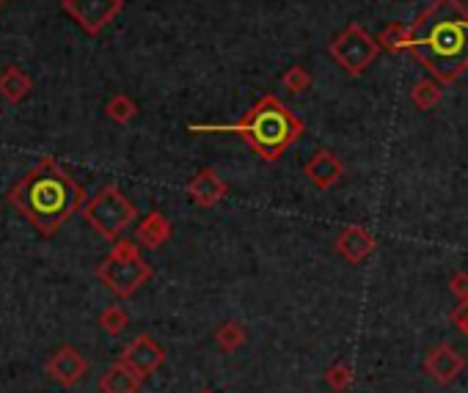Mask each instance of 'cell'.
<instances>
[{
  "instance_id": "cell-1",
  "label": "cell",
  "mask_w": 468,
  "mask_h": 393,
  "mask_svg": "<svg viewBox=\"0 0 468 393\" xmlns=\"http://www.w3.org/2000/svg\"><path fill=\"white\" fill-rule=\"evenodd\" d=\"M408 53L441 86L468 70V9L460 0H432L414 20Z\"/></svg>"
},
{
  "instance_id": "cell-2",
  "label": "cell",
  "mask_w": 468,
  "mask_h": 393,
  "mask_svg": "<svg viewBox=\"0 0 468 393\" xmlns=\"http://www.w3.org/2000/svg\"><path fill=\"white\" fill-rule=\"evenodd\" d=\"M6 201L42 237H53L72 215L83 212L88 195L58 160L45 157L6 192Z\"/></svg>"
},
{
  "instance_id": "cell-3",
  "label": "cell",
  "mask_w": 468,
  "mask_h": 393,
  "mask_svg": "<svg viewBox=\"0 0 468 393\" xmlns=\"http://www.w3.org/2000/svg\"><path fill=\"white\" fill-rule=\"evenodd\" d=\"M191 133H234L259 154V160L278 162L303 138L306 127L275 94H265L234 124H191Z\"/></svg>"
},
{
  "instance_id": "cell-4",
  "label": "cell",
  "mask_w": 468,
  "mask_h": 393,
  "mask_svg": "<svg viewBox=\"0 0 468 393\" xmlns=\"http://www.w3.org/2000/svg\"><path fill=\"white\" fill-rule=\"evenodd\" d=\"M154 270L149 261L141 256V245L135 240L119 237L111 248V253L94 267V278H97L113 298L127 300L133 294L152 281Z\"/></svg>"
},
{
  "instance_id": "cell-5",
  "label": "cell",
  "mask_w": 468,
  "mask_h": 393,
  "mask_svg": "<svg viewBox=\"0 0 468 393\" xmlns=\"http://www.w3.org/2000/svg\"><path fill=\"white\" fill-rule=\"evenodd\" d=\"M80 215L105 242H116L138 220V207L121 192L116 182H108L86 201Z\"/></svg>"
},
{
  "instance_id": "cell-6",
  "label": "cell",
  "mask_w": 468,
  "mask_h": 393,
  "mask_svg": "<svg viewBox=\"0 0 468 393\" xmlns=\"http://www.w3.org/2000/svg\"><path fill=\"white\" fill-rule=\"evenodd\" d=\"M328 55L339 63L341 72H348L350 78H361L374 61L381 55V45L374 37H369V30L358 22H350L341 28V34L331 39Z\"/></svg>"
},
{
  "instance_id": "cell-7",
  "label": "cell",
  "mask_w": 468,
  "mask_h": 393,
  "mask_svg": "<svg viewBox=\"0 0 468 393\" xmlns=\"http://www.w3.org/2000/svg\"><path fill=\"white\" fill-rule=\"evenodd\" d=\"M61 9H64L88 37H100L124 12V0H61Z\"/></svg>"
},
{
  "instance_id": "cell-8",
  "label": "cell",
  "mask_w": 468,
  "mask_h": 393,
  "mask_svg": "<svg viewBox=\"0 0 468 393\" xmlns=\"http://www.w3.org/2000/svg\"><path fill=\"white\" fill-rule=\"evenodd\" d=\"M119 360L124 366H130L141 380L152 377L163 364H166V349L154 341L149 333H138L127 347L121 349Z\"/></svg>"
},
{
  "instance_id": "cell-9",
  "label": "cell",
  "mask_w": 468,
  "mask_h": 393,
  "mask_svg": "<svg viewBox=\"0 0 468 393\" xmlns=\"http://www.w3.org/2000/svg\"><path fill=\"white\" fill-rule=\"evenodd\" d=\"M45 372L53 382H58L61 388H75L86 374H88V360L72 347V344H64L58 347L45 364Z\"/></svg>"
},
{
  "instance_id": "cell-10",
  "label": "cell",
  "mask_w": 468,
  "mask_h": 393,
  "mask_svg": "<svg viewBox=\"0 0 468 393\" xmlns=\"http://www.w3.org/2000/svg\"><path fill=\"white\" fill-rule=\"evenodd\" d=\"M465 372V355L457 352L452 344H439V347H432L424 357V374L432 380V382H439V385H452L460 380V374Z\"/></svg>"
},
{
  "instance_id": "cell-11",
  "label": "cell",
  "mask_w": 468,
  "mask_h": 393,
  "mask_svg": "<svg viewBox=\"0 0 468 393\" xmlns=\"http://www.w3.org/2000/svg\"><path fill=\"white\" fill-rule=\"evenodd\" d=\"M187 195H191V201L201 209H212L221 204L226 195H229V184L226 179L218 174L215 168H201L199 174H193V179L187 182Z\"/></svg>"
},
{
  "instance_id": "cell-12",
  "label": "cell",
  "mask_w": 468,
  "mask_h": 393,
  "mask_svg": "<svg viewBox=\"0 0 468 393\" xmlns=\"http://www.w3.org/2000/svg\"><path fill=\"white\" fill-rule=\"evenodd\" d=\"M303 176L317 190H331L341 182V176H345V162H341L339 154H333L331 149H317L303 166Z\"/></svg>"
},
{
  "instance_id": "cell-13",
  "label": "cell",
  "mask_w": 468,
  "mask_h": 393,
  "mask_svg": "<svg viewBox=\"0 0 468 393\" xmlns=\"http://www.w3.org/2000/svg\"><path fill=\"white\" fill-rule=\"evenodd\" d=\"M374 248H378V240H374L364 225H345L333 240V250L345 258L348 265H361L364 258L374 253Z\"/></svg>"
},
{
  "instance_id": "cell-14",
  "label": "cell",
  "mask_w": 468,
  "mask_h": 393,
  "mask_svg": "<svg viewBox=\"0 0 468 393\" xmlns=\"http://www.w3.org/2000/svg\"><path fill=\"white\" fill-rule=\"evenodd\" d=\"M171 234H174L171 220H168L163 212H158V209H152V212L135 225V242H138L141 248H146V250L163 248V245L171 240Z\"/></svg>"
},
{
  "instance_id": "cell-15",
  "label": "cell",
  "mask_w": 468,
  "mask_h": 393,
  "mask_svg": "<svg viewBox=\"0 0 468 393\" xmlns=\"http://www.w3.org/2000/svg\"><path fill=\"white\" fill-rule=\"evenodd\" d=\"M141 385L144 380L130 369V366H124L121 360H116L113 366H108L97 382V388L103 393H141Z\"/></svg>"
},
{
  "instance_id": "cell-16",
  "label": "cell",
  "mask_w": 468,
  "mask_h": 393,
  "mask_svg": "<svg viewBox=\"0 0 468 393\" xmlns=\"http://www.w3.org/2000/svg\"><path fill=\"white\" fill-rule=\"evenodd\" d=\"M30 88H34V83H30V78L17 63H9V67L0 72V96H4L9 105H20L30 94Z\"/></svg>"
},
{
  "instance_id": "cell-17",
  "label": "cell",
  "mask_w": 468,
  "mask_h": 393,
  "mask_svg": "<svg viewBox=\"0 0 468 393\" xmlns=\"http://www.w3.org/2000/svg\"><path fill=\"white\" fill-rule=\"evenodd\" d=\"M212 339H215V347H218V349L226 352V355H232V352H237L240 347H245V341H248V327H245L242 322H237V319H226V322H221V324L215 327Z\"/></svg>"
},
{
  "instance_id": "cell-18",
  "label": "cell",
  "mask_w": 468,
  "mask_h": 393,
  "mask_svg": "<svg viewBox=\"0 0 468 393\" xmlns=\"http://www.w3.org/2000/svg\"><path fill=\"white\" fill-rule=\"evenodd\" d=\"M441 100H444V88L439 80H419L411 88V102L416 111H432Z\"/></svg>"
},
{
  "instance_id": "cell-19",
  "label": "cell",
  "mask_w": 468,
  "mask_h": 393,
  "mask_svg": "<svg viewBox=\"0 0 468 393\" xmlns=\"http://www.w3.org/2000/svg\"><path fill=\"white\" fill-rule=\"evenodd\" d=\"M105 113L116 124H130L138 116V105H135L133 96H127V94H113L108 100V105H105Z\"/></svg>"
},
{
  "instance_id": "cell-20",
  "label": "cell",
  "mask_w": 468,
  "mask_h": 393,
  "mask_svg": "<svg viewBox=\"0 0 468 393\" xmlns=\"http://www.w3.org/2000/svg\"><path fill=\"white\" fill-rule=\"evenodd\" d=\"M408 39H411V28H405L399 22H391L381 30L378 45L386 53H399V50H408Z\"/></svg>"
},
{
  "instance_id": "cell-21",
  "label": "cell",
  "mask_w": 468,
  "mask_h": 393,
  "mask_svg": "<svg viewBox=\"0 0 468 393\" xmlns=\"http://www.w3.org/2000/svg\"><path fill=\"white\" fill-rule=\"evenodd\" d=\"M97 324L103 327V331H105L108 336H121L124 331H127V324H130V314L124 311L121 306L113 303V306H105V308H103Z\"/></svg>"
},
{
  "instance_id": "cell-22",
  "label": "cell",
  "mask_w": 468,
  "mask_h": 393,
  "mask_svg": "<svg viewBox=\"0 0 468 393\" xmlns=\"http://www.w3.org/2000/svg\"><path fill=\"white\" fill-rule=\"evenodd\" d=\"M353 380H356V372H353L350 364H345V360H336V364H331V366L325 369V385H328L333 393L350 390Z\"/></svg>"
},
{
  "instance_id": "cell-23",
  "label": "cell",
  "mask_w": 468,
  "mask_h": 393,
  "mask_svg": "<svg viewBox=\"0 0 468 393\" xmlns=\"http://www.w3.org/2000/svg\"><path fill=\"white\" fill-rule=\"evenodd\" d=\"M281 86H284L290 94H303L311 86V75L303 63H295V67H290L284 75H281Z\"/></svg>"
},
{
  "instance_id": "cell-24",
  "label": "cell",
  "mask_w": 468,
  "mask_h": 393,
  "mask_svg": "<svg viewBox=\"0 0 468 393\" xmlns=\"http://www.w3.org/2000/svg\"><path fill=\"white\" fill-rule=\"evenodd\" d=\"M449 291L457 298V303H460V300H468V273H465V270L452 273V278H449Z\"/></svg>"
},
{
  "instance_id": "cell-25",
  "label": "cell",
  "mask_w": 468,
  "mask_h": 393,
  "mask_svg": "<svg viewBox=\"0 0 468 393\" xmlns=\"http://www.w3.org/2000/svg\"><path fill=\"white\" fill-rule=\"evenodd\" d=\"M449 322H452V324L457 327V331L468 339V300H460V303L452 308Z\"/></svg>"
},
{
  "instance_id": "cell-26",
  "label": "cell",
  "mask_w": 468,
  "mask_h": 393,
  "mask_svg": "<svg viewBox=\"0 0 468 393\" xmlns=\"http://www.w3.org/2000/svg\"><path fill=\"white\" fill-rule=\"evenodd\" d=\"M199 393H215V390H212V388H201Z\"/></svg>"
},
{
  "instance_id": "cell-27",
  "label": "cell",
  "mask_w": 468,
  "mask_h": 393,
  "mask_svg": "<svg viewBox=\"0 0 468 393\" xmlns=\"http://www.w3.org/2000/svg\"><path fill=\"white\" fill-rule=\"evenodd\" d=\"M4 4H6V0H0V6H4Z\"/></svg>"
}]
</instances>
